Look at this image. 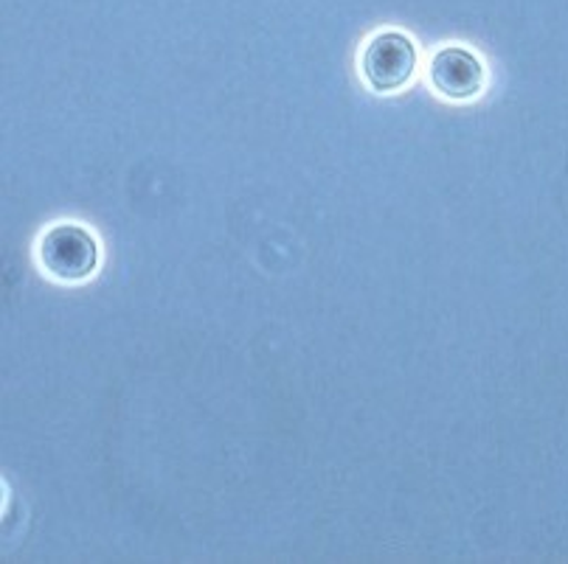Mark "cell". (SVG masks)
Segmentation results:
<instances>
[{"mask_svg": "<svg viewBox=\"0 0 568 564\" xmlns=\"http://www.w3.org/2000/svg\"><path fill=\"white\" fill-rule=\"evenodd\" d=\"M40 258H43L45 270L65 281H79L88 278L97 267V242L79 225H57L43 236L40 245Z\"/></svg>", "mask_w": 568, "mask_h": 564, "instance_id": "cell-2", "label": "cell"}, {"mask_svg": "<svg viewBox=\"0 0 568 564\" xmlns=\"http://www.w3.org/2000/svg\"><path fill=\"white\" fill-rule=\"evenodd\" d=\"M430 82L442 96L465 102L481 91V62L465 49H445L430 60Z\"/></svg>", "mask_w": 568, "mask_h": 564, "instance_id": "cell-3", "label": "cell"}, {"mask_svg": "<svg viewBox=\"0 0 568 564\" xmlns=\"http://www.w3.org/2000/svg\"><path fill=\"white\" fill-rule=\"evenodd\" d=\"M363 76L375 91L388 93L403 88L408 79L414 76L417 68V49L399 31H383V34L372 37L366 51H363Z\"/></svg>", "mask_w": 568, "mask_h": 564, "instance_id": "cell-1", "label": "cell"}]
</instances>
